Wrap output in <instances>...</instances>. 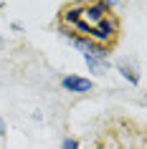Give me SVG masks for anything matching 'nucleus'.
Listing matches in <instances>:
<instances>
[{
  "label": "nucleus",
  "mask_w": 147,
  "mask_h": 149,
  "mask_svg": "<svg viewBox=\"0 0 147 149\" xmlns=\"http://www.w3.org/2000/svg\"><path fill=\"white\" fill-rule=\"evenodd\" d=\"M58 25L66 36H74V40H89L104 51H109L119 38V18L107 0H74L63 5Z\"/></svg>",
  "instance_id": "obj_1"
},
{
  "label": "nucleus",
  "mask_w": 147,
  "mask_h": 149,
  "mask_svg": "<svg viewBox=\"0 0 147 149\" xmlns=\"http://www.w3.org/2000/svg\"><path fill=\"white\" fill-rule=\"evenodd\" d=\"M61 84H63V88H69V91H74V94H84V91H91V86H94L89 79H79V76H66Z\"/></svg>",
  "instance_id": "obj_2"
},
{
  "label": "nucleus",
  "mask_w": 147,
  "mask_h": 149,
  "mask_svg": "<svg viewBox=\"0 0 147 149\" xmlns=\"http://www.w3.org/2000/svg\"><path fill=\"white\" fill-rule=\"evenodd\" d=\"M61 147H63V149H79V144H76L74 139H63V144H61Z\"/></svg>",
  "instance_id": "obj_3"
},
{
  "label": "nucleus",
  "mask_w": 147,
  "mask_h": 149,
  "mask_svg": "<svg viewBox=\"0 0 147 149\" xmlns=\"http://www.w3.org/2000/svg\"><path fill=\"white\" fill-rule=\"evenodd\" d=\"M0 8H3V3H0Z\"/></svg>",
  "instance_id": "obj_4"
}]
</instances>
